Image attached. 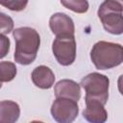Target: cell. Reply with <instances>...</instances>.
<instances>
[{"label":"cell","instance_id":"1","mask_svg":"<svg viewBox=\"0 0 123 123\" xmlns=\"http://www.w3.org/2000/svg\"><path fill=\"white\" fill-rule=\"evenodd\" d=\"M15 41L14 62L21 65L31 64L37 58L39 46V34L31 27H20L12 31Z\"/></svg>","mask_w":123,"mask_h":123},{"label":"cell","instance_id":"2","mask_svg":"<svg viewBox=\"0 0 123 123\" xmlns=\"http://www.w3.org/2000/svg\"><path fill=\"white\" fill-rule=\"evenodd\" d=\"M90 60L99 70H108L123 62V46L119 43L100 40L90 51Z\"/></svg>","mask_w":123,"mask_h":123},{"label":"cell","instance_id":"3","mask_svg":"<svg viewBox=\"0 0 123 123\" xmlns=\"http://www.w3.org/2000/svg\"><path fill=\"white\" fill-rule=\"evenodd\" d=\"M80 85L86 91L85 99H95L106 105L110 87V80L106 75L98 72L89 73L81 80Z\"/></svg>","mask_w":123,"mask_h":123},{"label":"cell","instance_id":"4","mask_svg":"<svg viewBox=\"0 0 123 123\" xmlns=\"http://www.w3.org/2000/svg\"><path fill=\"white\" fill-rule=\"evenodd\" d=\"M52 52L57 62L63 66H68L76 59V40L74 35L57 36L52 43Z\"/></svg>","mask_w":123,"mask_h":123},{"label":"cell","instance_id":"5","mask_svg":"<svg viewBox=\"0 0 123 123\" xmlns=\"http://www.w3.org/2000/svg\"><path fill=\"white\" fill-rule=\"evenodd\" d=\"M51 115L59 123H71L79 113L78 102L68 98L56 97L51 106Z\"/></svg>","mask_w":123,"mask_h":123},{"label":"cell","instance_id":"6","mask_svg":"<svg viewBox=\"0 0 123 123\" xmlns=\"http://www.w3.org/2000/svg\"><path fill=\"white\" fill-rule=\"evenodd\" d=\"M97 14L108 33L115 36L123 34V13L121 12L111 10L101 4Z\"/></svg>","mask_w":123,"mask_h":123},{"label":"cell","instance_id":"7","mask_svg":"<svg viewBox=\"0 0 123 123\" xmlns=\"http://www.w3.org/2000/svg\"><path fill=\"white\" fill-rule=\"evenodd\" d=\"M49 27L56 37L75 34V25L72 18L63 12H56L52 14L49 19Z\"/></svg>","mask_w":123,"mask_h":123},{"label":"cell","instance_id":"8","mask_svg":"<svg viewBox=\"0 0 123 123\" xmlns=\"http://www.w3.org/2000/svg\"><path fill=\"white\" fill-rule=\"evenodd\" d=\"M86 108L83 111L84 118L90 123H104L108 119L105 105L95 99H85Z\"/></svg>","mask_w":123,"mask_h":123},{"label":"cell","instance_id":"9","mask_svg":"<svg viewBox=\"0 0 123 123\" xmlns=\"http://www.w3.org/2000/svg\"><path fill=\"white\" fill-rule=\"evenodd\" d=\"M54 92L56 97L68 98L78 102L81 98V85L73 80L62 79L55 85Z\"/></svg>","mask_w":123,"mask_h":123},{"label":"cell","instance_id":"10","mask_svg":"<svg viewBox=\"0 0 123 123\" xmlns=\"http://www.w3.org/2000/svg\"><path fill=\"white\" fill-rule=\"evenodd\" d=\"M31 79L34 85L41 89H49L54 86L55 74L46 65H39L34 68L31 74Z\"/></svg>","mask_w":123,"mask_h":123},{"label":"cell","instance_id":"11","mask_svg":"<svg viewBox=\"0 0 123 123\" xmlns=\"http://www.w3.org/2000/svg\"><path fill=\"white\" fill-rule=\"evenodd\" d=\"M20 115L19 105L13 101L3 100L0 102V122L13 123Z\"/></svg>","mask_w":123,"mask_h":123},{"label":"cell","instance_id":"12","mask_svg":"<svg viewBox=\"0 0 123 123\" xmlns=\"http://www.w3.org/2000/svg\"><path fill=\"white\" fill-rule=\"evenodd\" d=\"M0 71H1L2 84L12 81L17 73L15 64L12 62H6V61H2L0 62Z\"/></svg>","mask_w":123,"mask_h":123},{"label":"cell","instance_id":"13","mask_svg":"<svg viewBox=\"0 0 123 123\" xmlns=\"http://www.w3.org/2000/svg\"><path fill=\"white\" fill-rule=\"evenodd\" d=\"M61 4L76 13H85L89 8L87 0H61Z\"/></svg>","mask_w":123,"mask_h":123},{"label":"cell","instance_id":"14","mask_svg":"<svg viewBox=\"0 0 123 123\" xmlns=\"http://www.w3.org/2000/svg\"><path fill=\"white\" fill-rule=\"evenodd\" d=\"M29 0H0V4L12 12L23 11L28 4Z\"/></svg>","mask_w":123,"mask_h":123},{"label":"cell","instance_id":"15","mask_svg":"<svg viewBox=\"0 0 123 123\" xmlns=\"http://www.w3.org/2000/svg\"><path fill=\"white\" fill-rule=\"evenodd\" d=\"M0 22L2 35H8L13 31V20L4 12L0 13Z\"/></svg>","mask_w":123,"mask_h":123},{"label":"cell","instance_id":"16","mask_svg":"<svg viewBox=\"0 0 123 123\" xmlns=\"http://www.w3.org/2000/svg\"><path fill=\"white\" fill-rule=\"evenodd\" d=\"M0 41H1V55H0V58L3 59L10 51V39L9 37H6V35H2L0 36Z\"/></svg>","mask_w":123,"mask_h":123},{"label":"cell","instance_id":"17","mask_svg":"<svg viewBox=\"0 0 123 123\" xmlns=\"http://www.w3.org/2000/svg\"><path fill=\"white\" fill-rule=\"evenodd\" d=\"M117 87H118V90H119L120 94L123 95V74L118 77V80H117Z\"/></svg>","mask_w":123,"mask_h":123},{"label":"cell","instance_id":"18","mask_svg":"<svg viewBox=\"0 0 123 123\" xmlns=\"http://www.w3.org/2000/svg\"><path fill=\"white\" fill-rule=\"evenodd\" d=\"M111 2H113L116 6H118L122 11H123V0H111Z\"/></svg>","mask_w":123,"mask_h":123}]
</instances>
